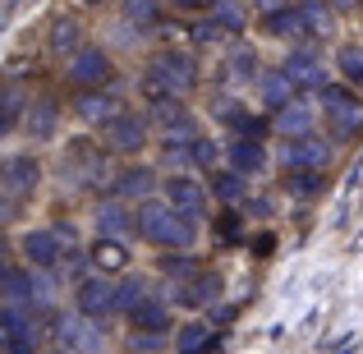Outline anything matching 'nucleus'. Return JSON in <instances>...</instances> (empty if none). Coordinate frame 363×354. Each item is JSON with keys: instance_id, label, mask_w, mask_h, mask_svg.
I'll list each match as a JSON object with an SVG mask.
<instances>
[{"instance_id": "30", "label": "nucleus", "mask_w": 363, "mask_h": 354, "mask_svg": "<svg viewBox=\"0 0 363 354\" xmlns=\"http://www.w3.org/2000/svg\"><path fill=\"white\" fill-rule=\"evenodd\" d=\"M207 189H212V198H216V207H244L248 198H253V179H244V175H235L230 166H221V170H212L207 175Z\"/></svg>"}, {"instance_id": "8", "label": "nucleus", "mask_w": 363, "mask_h": 354, "mask_svg": "<svg viewBox=\"0 0 363 354\" xmlns=\"http://www.w3.org/2000/svg\"><path fill=\"white\" fill-rule=\"evenodd\" d=\"M267 70H272V55H267V46L257 42V37H244V42H230V46H225V51L212 60V70H207V74H212L216 83H225V88L253 97Z\"/></svg>"}, {"instance_id": "32", "label": "nucleus", "mask_w": 363, "mask_h": 354, "mask_svg": "<svg viewBox=\"0 0 363 354\" xmlns=\"http://www.w3.org/2000/svg\"><path fill=\"white\" fill-rule=\"evenodd\" d=\"M240 212L248 216V221L267 226V221H272L276 212H281V194H276V189H253V198H248V203L240 207Z\"/></svg>"}, {"instance_id": "28", "label": "nucleus", "mask_w": 363, "mask_h": 354, "mask_svg": "<svg viewBox=\"0 0 363 354\" xmlns=\"http://www.w3.org/2000/svg\"><path fill=\"white\" fill-rule=\"evenodd\" d=\"M331 175H313V170H276L272 189L281 198H294V203H318L322 194H327Z\"/></svg>"}, {"instance_id": "29", "label": "nucleus", "mask_w": 363, "mask_h": 354, "mask_svg": "<svg viewBox=\"0 0 363 354\" xmlns=\"http://www.w3.org/2000/svg\"><path fill=\"white\" fill-rule=\"evenodd\" d=\"M331 70H336L340 83H350V88L363 92V37H340V42L331 46Z\"/></svg>"}, {"instance_id": "17", "label": "nucleus", "mask_w": 363, "mask_h": 354, "mask_svg": "<svg viewBox=\"0 0 363 354\" xmlns=\"http://www.w3.org/2000/svg\"><path fill=\"white\" fill-rule=\"evenodd\" d=\"M42 33H46V60H51V70H60L74 51H83V46L92 42L88 14H74V9H55Z\"/></svg>"}, {"instance_id": "24", "label": "nucleus", "mask_w": 363, "mask_h": 354, "mask_svg": "<svg viewBox=\"0 0 363 354\" xmlns=\"http://www.w3.org/2000/svg\"><path fill=\"white\" fill-rule=\"evenodd\" d=\"M88 258H92V272H101V276H129L138 267L133 239H111V235H92Z\"/></svg>"}, {"instance_id": "31", "label": "nucleus", "mask_w": 363, "mask_h": 354, "mask_svg": "<svg viewBox=\"0 0 363 354\" xmlns=\"http://www.w3.org/2000/svg\"><path fill=\"white\" fill-rule=\"evenodd\" d=\"M207 262H212V258H203V253H152V272H157L161 285L189 281V276H198Z\"/></svg>"}, {"instance_id": "37", "label": "nucleus", "mask_w": 363, "mask_h": 354, "mask_svg": "<svg viewBox=\"0 0 363 354\" xmlns=\"http://www.w3.org/2000/svg\"><path fill=\"white\" fill-rule=\"evenodd\" d=\"M327 5L336 9L340 18H359V14H363V0H327Z\"/></svg>"}, {"instance_id": "36", "label": "nucleus", "mask_w": 363, "mask_h": 354, "mask_svg": "<svg viewBox=\"0 0 363 354\" xmlns=\"http://www.w3.org/2000/svg\"><path fill=\"white\" fill-rule=\"evenodd\" d=\"M129 350H138V354H157V350H166V345H161V336H133V331H129Z\"/></svg>"}, {"instance_id": "15", "label": "nucleus", "mask_w": 363, "mask_h": 354, "mask_svg": "<svg viewBox=\"0 0 363 354\" xmlns=\"http://www.w3.org/2000/svg\"><path fill=\"white\" fill-rule=\"evenodd\" d=\"M161 198H166L179 216H189L194 226H212V216H216V198H212V189H207V175L175 170V175H166V184H161Z\"/></svg>"}, {"instance_id": "22", "label": "nucleus", "mask_w": 363, "mask_h": 354, "mask_svg": "<svg viewBox=\"0 0 363 354\" xmlns=\"http://www.w3.org/2000/svg\"><path fill=\"white\" fill-rule=\"evenodd\" d=\"M124 327H129L133 336H161V341H170L179 331V313L170 309V299L157 290L152 299H143L138 309L124 313Z\"/></svg>"}, {"instance_id": "10", "label": "nucleus", "mask_w": 363, "mask_h": 354, "mask_svg": "<svg viewBox=\"0 0 363 354\" xmlns=\"http://www.w3.org/2000/svg\"><path fill=\"white\" fill-rule=\"evenodd\" d=\"M129 106H138L133 83H111V88H92V92H74L69 97V116H74V124H79L83 133H101Z\"/></svg>"}, {"instance_id": "11", "label": "nucleus", "mask_w": 363, "mask_h": 354, "mask_svg": "<svg viewBox=\"0 0 363 354\" xmlns=\"http://www.w3.org/2000/svg\"><path fill=\"white\" fill-rule=\"evenodd\" d=\"M276 170H313V175H331L340 157V143L327 133H308V138H276Z\"/></svg>"}, {"instance_id": "23", "label": "nucleus", "mask_w": 363, "mask_h": 354, "mask_svg": "<svg viewBox=\"0 0 363 354\" xmlns=\"http://www.w3.org/2000/svg\"><path fill=\"white\" fill-rule=\"evenodd\" d=\"M88 231L111 235V239H133V203H124L116 194H101L88 203Z\"/></svg>"}, {"instance_id": "25", "label": "nucleus", "mask_w": 363, "mask_h": 354, "mask_svg": "<svg viewBox=\"0 0 363 354\" xmlns=\"http://www.w3.org/2000/svg\"><path fill=\"white\" fill-rule=\"evenodd\" d=\"M276 124V138H308V133H322V111H318V97H299L272 116Z\"/></svg>"}, {"instance_id": "6", "label": "nucleus", "mask_w": 363, "mask_h": 354, "mask_svg": "<svg viewBox=\"0 0 363 354\" xmlns=\"http://www.w3.org/2000/svg\"><path fill=\"white\" fill-rule=\"evenodd\" d=\"M55 83H60L65 92H92V88H111V83H124V70L116 60V51H111L101 37H92L83 51H74L69 60L55 70Z\"/></svg>"}, {"instance_id": "38", "label": "nucleus", "mask_w": 363, "mask_h": 354, "mask_svg": "<svg viewBox=\"0 0 363 354\" xmlns=\"http://www.w3.org/2000/svg\"><path fill=\"white\" fill-rule=\"evenodd\" d=\"M79 5H83V9H97V14H101V9H106L111 0H79Z\"/></svg>"}, {"instance_id": "2", "label": "nucleus", "mask_w": 363, "mask_h": 354, "mask_svg": "<svg viewBox=\"0 0 363 354\" xmlns=\"http://www.w3.org/2000/svg\"><path fill=\"white\" fill-rule=\"evenodd\" d=\"M207 70L212 65L194 51V46H179V42H157L138 55V74H133V92L138 101L147 97H184L198 101L207 88Z\"/></svg>"}, {"instance_id": "26", "label": "nucleus", "mask_w": 363, "mask_h": 354, "mask_svg": "<svg viewBox=\"0 0 363 354\" xmlns=\"http://www.w3.org/2000/svg\"><path fill=\"white\" fill-rule=\"evenodd\" d=\"M33 79H5V92H0V129H5V138H18L23 133V120H28V106H33Z\"/></svg>"}, {"instance_id": "5", "label": "nucleus", "mask_w": 363, "mask_h": 354, "mask_svg": "<svg viewBox=\"0 0 363 354\" xmlns=\"http://www.w3.org/2000/svg\"><path fill=\"white\" fill-rule=\"evenodd\" d=\"M69 92L60 88V83H42V88L33 92V106H28V120H23V148H60L65 138H69Z\"/></svg>"}, {"instance_id": "21", "label": "nucleus", "mask_w": 363, "mask_h": 354, "mask_svg": "<svg viewBox=\"0 0 363 354\" xmlns=\"http://www.w3.org/2000/svg\"><path fill=\"white\" fill-rule=\"evenodd\" d=\"M203 18H207V28H212V33L221 37L225 46H230V42H244V37H253V28H257L253 0H212Z\"/></svg>"}, {"instance_id": "1", "label": "nucleus", "mask_w": 363, "mask_h": 354, "mask_svg": "<svg viewBox=\"0 0 363 354\" xmlns=\"http://www.w3.org/2000/svg\"><path fill=\"white\" fill-rule=\"evenodd\" d=\"M116 170H120V157L97 133H83V129H74L69 138L51 152V189L60 198H69V203H83V207H88L92 198L111 194Z\"/></svg>"}, {"instance_id": "27", "label": "nucleus", "mask_w": 363, "mask_h": 354, "mask_svg": "<svg viewBox=\"0 0 363 354\" xmlns=\"http://www.w3.org/2000/svg\"><path fill=\"white\" fill-rule=\"evenodd\" d=\"M299 97L303 92L294 88V83L276 70V60H272V70L262 74V83H257V92H253V106L262 111V116H281V111L290 106V101H299Z\"/></svg>"}, {"instance_id": "14", "label": "nucleus", "mask_w": 363, "mask_h": 354, "mask_svg": "<svg viewBox=\"0 0 363 354\" xmlns=\"http://www.w3.org/2000/svg\"><path fill=\"white\" fill-rule=\"evenodd\" d=\"M138 106L147 111L157 138H189V133L212 129L207 116H203V106H198V101H184V97H147V101H138Z\"/></svg>"}, {"instance_id": "9", "label": "nucleus", "mask_w": 363, "mask_h": 354, "mask_svg": "<svg viewBox=\"0 0 363 354\" xmlns=\"http://www.w3.org/2000/svg\"><path fill=\"white\" fill-rule=\"evenodd\" d=\"M9 253L18 258V262H28L33 272H46V276H60L65 267L74 262V258H83L88 248H69L60 239L55 226H23V235H14V244H9Z\"/></svg>"}, {"instance_id": "4", "label": "nucleus", "mask_w": 363, "mask_h": 354, "mask_svg": "<svg viewBox=\"0 0 363 354\" xmlns=\"http://www.w3.org/2000/svg\"><path fill=\"white\" fill-rule=\"evenodd\" d=\"M51 184V157H42L37 148L23 152H5V166H0V194H5V226L18 231L28 212H33L37 194Z\"/></svg>"}, {"instance_id": "33", "label": "nucleus", "mask_w": 363, "mask_h": 354, "mask_svg": "<svg viewBox=\"0 0 363 354\" xmlns=\"http://www.w3.org/2000/svg\"><path fill=\"white\" fill-rule=\"evenodd\" d=\"M175 345H179V354H203L207 345H212V331H207V322H179Z\"/></svg>"}, {"instance_id": "3", "label": "nucleus", "mask_w": 363, "mask_h": 354, "mask_svg": "<svg viewBox=\"0 0 363 354\" xmlns=\"http://www.w3.org/2000/svg\"><path fill=\"white\" fill-rule=\"evenodd\" d=\"M133 244L152 248V253H198L203 226L179 216L166 198H147L133 207Z\"/></svg>"}, {"instance_id": "12", "label": "nucleus", "mask_w": 363, "mask_h": 354, "mask_svg": "<svg viewBox=\"0 0 363 354\" xmlns=\"http://www.w3.org/2000/svg\"><path fill=\"white\" fill-rule=\"evenodd\" d=\"M276 70H281L285 79H290L294 88L303 92V97H318V92L327 88L331 79H336L327 46H290V51L276 55Z\"/></svg>"}, {"instance_id": "7", "label": "nucleus", "mask_w": 363, "mask_h": 354, "mask_svg": "<svg viewBox=\"0 0 363 354\" xmlns=\"http://www.w3.org/2000/svg\"><path fill=\"white\" fill-rule=\"evenodd\" d=\"M318 111H322V133L336 138L340 148H354L363 138V92L359 88L331 79L327 88L318 92Z\"/></svg>"}, {"instance_id": "19", "label": "nucleus", "mask_w": 363, "mask_h": 354, "mask_svg": "<svg viewBox=\"0 0 363 354\" xmlns=\"http://www.w3.org/2000/svg\"><path fill=\"white\" fill-rule=\"evenodd\" d=\"M161 184H166V170H161L152 157H143V161H120L111 194L138 207V203H147V198H161Z\"/></svg>"}, {"instance_id": "13", "label": "nucleus", "mask_w": 363, "mask_h": 354, "mask_svg": "<svg viewBox=\"0 0 363 354\" xmlns=\"http://www.w3.org/2000/svg\"><path fill=\"white\" fill-rule=\"evenodd\" d=\"M97 138L106 143L120 161H143V157H152V148H157V129H152V120H147L143 106H129L120 120H111Z\"/></svg>"}, {"instance_id": "20", "label": "nucleus", "mask_w": 363, "mask_h": 354, "mask_svg": "<svg viewBox=\"0 0 363 354\" xmlns=\"http://www.w3.org/2000/svg\"><path fill=\"white\" fill-rule=\"evenodd\" d=\"M225 166L257 184V179L276 175V152H272V143H262V138H225Z\"/></svg>"}, {"instance_id": "34", "label": "nucleus", "mask_w": 363, "mask_h": 354, "mask_svg": "<svg viewBox=\"0 0 363 354\" xmlns=\"http://www.w3.org/2000/svg\"><path fill=\"white\" fill-rule=\"evenodd\" d=\"M166 5H170V14H179V18H198V14H207L212 0H166Z\"/></svg>"}, {"instance_id": "35", "label": "nucleus", "mask_w": 363, "mask_h": 354, "mask_svg": "<svg viewBox=\"0 0 363 354\" xmlns=\"http://www.w3.org/2000/svg\"><path fill=\"white\" fill-rule=\"evenodd\" d=\"M299 0H253V14L257 18H272V14H285V9H294Z\"/></svg>"}, {"instance_id": "18", "label": "nucleus", "mask_w": 363, "mask_h": 354, "mask_svg": "<svg viewBox=\"0 0 363 354\" xmlns=\"http://www.w3.org/2000/svg\"><path fill=\"white\" fill-rule=\"evenodd\" d=\"M69 299H74V309L79 313H88V318H97V322H116L124 318V304H120V276H101V272H92L88 281H79L69 290Z\"/></svg>"}, {"instance_id": "16", "label": "nucleus", "mask_w": 363, "mask_h": 354, "mask_svg": "<svg viewBox=\"0 0 363 354\" xmlns=\"http://www.w3.org/2000/svg\"><path fill=\"white\" fill-rule=\"evenodd\" d=\"M161 294L170 299V309H175V313H203V309H212V304L225 294V272L216 262H207L203 272L189 276V281L161 285Z\"/></svg>"}]
</instances>
